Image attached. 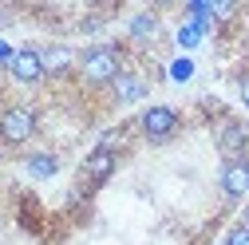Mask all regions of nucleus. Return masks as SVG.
<instances>
[{
  "label": "nucleus",
  "instance_id": "f257e3e1",
  "mask_svg": "<svg viewBox=\"0 0 249 245\" xmlns=\"http://www.w3.org/2000/svg\"><path fill=\"white\" fill-rule=\"evenodd\" d=\"M127 68V48L123 44H91L87 52H79V79L87 87H111L119 79V71Z\"/></svg>",
  "mask_w": 249,
  "mask_h": 245
},
{
  "label": "nucleus",
  "instance_id": "f03ea898",
  "mask_svg": "<svg viewBox=\"0 0 249 245\" xmlns=\"http://www.w3.org/2000/svg\"><path fill=\"white\" fill-rule=\"evenodd\" d=\"M40 131V115L28 103H8L0 107V142L4 146H28Z\"/></svg>",
  "mask_w": 249,
  "mask_h": 245
},
{
  "label": "nucleus",
  "instance_id": "7ed1b4c3",
  "mask_svg": "<svg viewBox=\"0 0 249 245\" xmlns=\"http://www.w3.org/2000/svg\"><path fill=\"white\" fill-rule=\"evenodd\" d=\"M178 131H182V115H178L174 107H166V103H154V107H146V111L139 115V135H142V142H150V146L174 142Z\"/></svg>",
  "mask_w": 249,
  "mask_h": 245
},
{
  "label": "nucleus",
  "instance_id": "20e7f679",
  "mask_svg": "<svg viewBox=\"0 0 249 245\" xmlns=\"http://www.w3.org/2000/svg\"><path fill=\"white\" fill-rule=\"evenodd\" d=\"M213 146L222 150V158H249V127L233 115H222L213 127Z\"/></svg>",
  "mask_w": 249,
  "mask_h": 245
},
{
  "label": "nucleus",
  "instance_id": "39448f33",
  "mask_svg": "<svg viewBox=\"0 0 249 245\" xmlns=\"http://www.w3.org/2000/svg\"><path fill=\"white\" fill-rule=\"evenodd\" d=\"M4 68H8V75H12L16 83H24V87H32V83L48 79V71H44V55H40V48H36V44L16 48V52H12V59H8Z\"/></svg>",
  "mask_w": 249,
  "mask_h": 245
},
{
  "label": "nucleus",
  "instance_id": "423d86ee",
  "mask_svg": "<svg viewBox=\"0 0 249 245\" xmlns=\"http://www.w3.org/2000/svg\"><path fill=\"white\" fill-rule=\"evenodd\" d=\"M107 91H111L115 107H131V103H142V99L150 95V79H146L135 64H127V68L119 71V79H115Z\"/></svg>",
  "mask_w": 249,
  "mask_h": 245
},
{
  "label": "nucleus",
  "instance_id": "0eeeda50",
  "mask_svg": "<svg viewBox=\"0 0 249 245\" xmlns=\"http://www.w3.org/2000/svg\"><path fill=\"white\" fill-rule=\"evenodd\" d=\"M217 190H222L226 202H237L249 194V158H230L222 162V174H217Z\"/></svg>",
  "mask_w": 249,
  "mask_h": 245
},
{
  "label": "nucleus",
  "instance_id": "6e6552de",
  "mask_svg": "<svg viewBox=\"0 0 249 245\" xmlns=\"http://www.w3.org/2000/svg\"><path fill=\"white\" fill-rule=\"evenodd\" d=\"M115 166H119L115 146L99 142V146L87 155V162H83V182H87V186H99V182H107V178L115 174Z\"/></svg>",
  "mask_w": 249,
  "mask_h": 245
},
{
  "label": "nucleus",
  "instance_id": "1a4fd4ad",
  "mask_svg": "<svg viewBox=\"0 0 249 245\" xmlns=\"http://www.w3.org/2000/svg\"><path fill=\"white\" fill-rule=\"evenodd\" d=\"M40 55H44L48 79H64V75H71V68H79V55H75L68 44H44Z\"/></svg>",
  "mask_w": 249,
  "mask_h": 245
},
{
  "label": "nucleus",
  "instance_id": "9d476101",
  "mask_svg": "<svg viewBox=\"0 0 249 245\" xmlns=\"http://www.w3.org/2000/svg\"><path fill=\"white\" fill-rule=\"evenodd\" d=\"M162 36V20H159V12H135L131 16V24H127V40L135 44V48H150L154 40Z\"/></svg>",
  "mask_w": 249,
  "mask_h": 245
},
{
  "label": "nucleus",
  "instance_id": "9b49d317",
  "mask_svg": "<svg viewBox=\"0 0 249 245\" xmlns=\"http://www.w3.org/2000/svg\"><path fill=\"white\" fill-rule=\"evenodd\" d=\"M24 170L28 174H32V178H55L59 174V155H55V150H32V155H28L24 158Z\"/></svg>",
  "mask_w": 249,
  "mask_h": 245
},
{
  "label": "nucleus",
  "instance_id": "f8f14e48",
  "mask_svg": "<svg viewBox=\"0 0 249 245\" xmlns=\"http://www.w3.org/2000/svg\"><path fill=\"white\" fill-rule=\"evenodd\" d=\"M226 245H249V222H241V226H233V229L226 233Z\"/></svg>",
  "mask_w": 249,
  "mask_h": 245
},
{
  "label": "nucleus",
  "instance_id": "ddd939ff",
  "mask_svg": "<svg viewBox=\"0 0 249 245\" xmlns=\"http://www.w3.org/2000/svg\"><path fill=\"white\" fill-rule=\"evenodd\" d=\"M237 95H241V103L249 107V68H245V71L237 75Z\"/></svg>",
  "mask_w": 249,
  "mask_h": 245
},
{
  "label": "nucleus",
  "instance_id": "4468645a",
  "mask_svg": "<svg viewBox=\"0 0 249 245\" xmlns=\"http://www.w3.org/2000/svg\"><path fill=\"white\" fill-rule=\"evenodd\" d=\"M8 24V8H0V28H4Z\"/></svg>",
  "mask_w": 249,
  "mask_h": 245
},
{
  "label": "nucleus",
  "instance_id": "2eb2a0df",
  "mask_svg": "<svg viewBox=\"0 0 249 245\" xmlns=\"http://www.w3.org/2000/svg\"><path fill=\"white\" fill-rule=\"evenodd\" d=\"M0 155H4V142H0Z\"/></svg>",
  "mask_w": 249,
  "mask_h": 245
}]
</instances>
